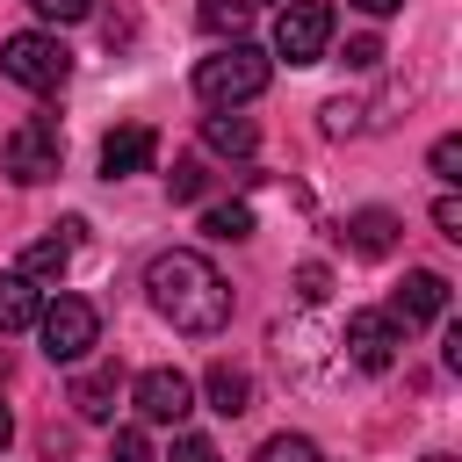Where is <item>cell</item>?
<instances>
[{"instance_id": "cell-21", "label": "cell", "mask_w": 462, "mask_h": 462, "mask_svg": "<svg viewBox=\"0 0 462 462\" xmlns=\"http://www.w3.org/2000/svg\"><path fill=\"white\" fill-rule=\"evenodd\" d=\"M426 166H433V173H440V180L455 188V180H462V137H440V144L426 152Z\"/></svg>"}, {"instance_id": "cell-16", "label": "cell", "mask_w": 462, "mask_h": 462, "mask_svg": "<svg viewBox=\"0 0 462 462\" xmlns=\"http://www.w3.org/2000/svg\"><path fill=\"white\" fill-rule=\"evenodd\" d=\"M65 260H72V245H65V238H36V245L22 253V267H14V274H29V282L43 289V282H58V274H65Z\"/></svg>"}, {"instance_id": "cell-17", "label": "cell", "mask_w": 462, "mask_h": 462, "mask_svg": "<svg viewBox=\"0 0 462 462\" xmlns=\"http://www.w3.org/2000/svg\"><path fill=\"white\" fill-rule=\"evenodd\" d=\"M195 14H202V29H209V36H238V29L253 22V0H202Z\"/></svg>"}, {"instance_id": "cell-14", "label": "cell", "mask_w": 462, "mask_h": 462, "mask_svg": "<svg viewBox=\"0 0 462 462\" xmlns=\"http://www.w3.org/2000/svg\"><path fill=\"white\" fill-rule=\"evenodd\" d=\"M202 397H209V411L238 419V411H253V375H245V368H231V361H217V368L202 375Z\"/></svg>"}, {"instance_id": "cell-28", "label": "cell", "mask_w": 462, "mask_h": 462, "mask_svg": "<svg viewBox=\"0 0 462 462\" xmlns=\"http://www.w3.org/2000/svg\"><path fill=\"white\" fill-rule=\"evenodd\" d=\"M375 58H383V43H375V36H354V43H346V65H361V72H368Z\"/></svg>"}, {"instance_id": "cell-1", "label": "cell", "mask_w": 462, "mask_h": 462, "mask_svg": "<svg viewBox=\"0 0 462 462\" xmlns=\"http://www.w3.org/2000/svg\"><path fill=\"white\" fill-rule=\"evenodd\" d=\"M144 296H152V310H159L173 332L209 339V332H224V325H231V282H224L195 245L159 253V260L144 267Z\"/></svg>"}, {"instance_id": "cell-5", "label": "cell", "mask_w": 462, "mask_h": 462, "mask_svg": "<svg viewBox=\"0 0 462 462\" xmlns=\"http://www.w3.org/2000/svg\"><path fill=\"white\" fill-rule=\"evenodd\" d=\"M0 166H7V180H22V188L51 180V173L65 166V130H58V116H29V123H14Z\"/></svg>"}, {"instance_id": "cell-23", "label": "cell", "mask_w": 462, "mask_h": 462, "mask_svg": "<svg viewBox=\"0 0 462 462\" xmlns=\"http://www.w3.org/2000/svg\"><path fill=\"white\" fill-rule=\"evenodd\" d=\"M29 7H36L43 22H58V29H65V22H87V14H94V0H29Z\"/></svg>"}, {"instance_id": "cell-24", "label": "cell", "mask_w": 462, "mask_h": 462, "mask_svg": "<svg viewBox=\"0 0 462 462\" xmlns=\"http://www.w3.org/2000/svg\"><path fill=\"white\" fill-rule=\"evenodd\" d=\"M116 462H152V440H144V426H116Z\"/></svg>"}, {"instance_id": "cell-18", "label": "cell", "mask_w": 462, "mask_h": 462, "mask_svg": "<svg viewBox=\"0 0 462 462\" xmlns=\"http://www.w3.org/2000/svg\"><path fill=\"white\" fill-rule=\"evenodd\" d=\"M202 231H209V238H245V231H253V209H245V202H209V209H202Z\"/></svg>"}, {"instance_id": "cell-6", "label": "cell", "mask_w": 462, "mask_h": 462, "mask_svg": "<svg viewBox=\"0 0 462 462\" xmlns=\"http://www.w3.org/2000/svg\"><path fill=\"white\" fill-rule=\"evenodd\" d=\"M325 43H332V7L325 0H282V14H274V58L318 65Z\"/></svg>"}, {"instance_id": "cell-10", "label": "cell", "mask_w": 462, "mask_h": 462, "mask_svg": "<svg viewBox=\"0 0 462 462\" xmlns=\"http://www.w3.org/2000/svg\"><path fill=\"white\" fill-rule=\"evenodd\" d=\"M152 159H159V130H152V123H123V130L101 137V173H108V180H130V173H144Z\"/></svg>"}, {"instance_id": "cell-26", "label": "cell", "mask_w": 462, "mask_h": 462, "mask_svg": "<svg viewBox=\"0 0 462 462\" xmlns=\"http://www.w3.org/2000/svg\"><path fill=\"white\" fill-rule=\"evenodd\" d=\"M354 123H361V108H354V101H325V130H332V137H346Z\"/></svg>"}, {"instance_id": "cell-8", "label": "cell", "mask_w": 462, "mask_h": 462, "mask_svg": "<svg viewBox=\"0 0 462 462\" xmlns=\"http://www.w3.org/2000/svg\"><path fill=\"white\" fill-rule=\"evenodd\" d=\"M440 310H448V274H433V267H411V274L397 282V296H390V310H383V318H390L397 332H411V325H433Z\"/></svg>"}, {"instance_id": "cell-3", "label": "cell", "mask_w": 462, "mask_h": 462, "mask_svg": "<svg viewBox=\"0 0 462 462\" xmlns=\"http://www.w3.org/2000/svg\"><path fill=\"white\" fill-rule=\"evenodd\" d=\"M0 72H7L14 87H29V94H58L65 72H72V51H65L51 29H22V36L0 43Z\"/></svg>"}, {"instance_id": "cell-4", "label": "cell", "mask_w": 462, "mask_h": 462, "mask_svg": "<svg viewBox=\"0 0 462 462\" xmlns=\"http://www.w3.org/2000/svg\"><path fill=\"white\" fill-rule=\"evenodd\" d=\"M36 332H43V354H51V361L79 368V361L101 346V310H94L87 296H43V318H36Z\"/></svg>"}, {"instance_id": "cell-15", "label": "cell", "mask_w": 462, "mask_h": 462, "mask_svg": "<svg viewBox=\"0 0 462 462\" xmlns=\"http://www.w3.org/2000/svg\"><path fill=\"white\" fill-rule=\"evenodd\" d=\"M43 318V289L29 274H0V332H29Z\"/></svg>"}, {"instance_id": "cell-13", "label": "cell", "mask_w": 462, "mask_h": 462, "mask_svg": "<svg viewBox=\"0 0 462 462\" xmlns=\"http://www.w3.org/2000/svg\"><path fill=\"white\" fill-rule=\"evenodd\" d=\"M202 144H209V152H224V159H253L260 130H253V116H238V108H217V116H202Z\"/></svg>"}, {"instance_id": "cell-31", "label": "cell", "mask_w": 462, "mask_h": 462, "mask_svg": "<svg viewBox=\"0 0 462 462\" xmlns=\"http://www.w3.org/2000/svg\"><path fill=\"white\" fill-rule=\"evenodd\" d=\"M426 462H455V455H426Z\"/></svg>"}, {"instance_id": "cell-25", "label": "cell", "mask_w": 462, "mask_h": 462, "mask_svg": "<svg viewBox=\"0 0 462 462\" xmlns=\"http://www.w3.org/2000/svg\"><path fill=\"white\" fill-rule=\"evenodd\" d=\"M166 462H224V455H217V440H202V433H180Z\"/></svg>"}, {"instance_id": "cell-29", "label": "cell", "mask_w": 462, "mask_h": 462, "mask_svg": "<svg viewBox=\"0 0 462 462\" xmlns=\"http://www.w3.org/2000/svg\"><path fill=\"white\" fill-rule=\"evenodd\" d=\"M354 7H361V14H397L404 0H354Z\"/></svg>"}, {"instance_id": "cell-12", "label": "cell", "mask_w": 462, "mask_h": 462, "mask_svg": "<svg viewBox=\"0 0 462 462\" xmlns=\"http://www.w3.org/2000/svg\"><path fill=\"white\" fill-rule=\"evenodd\" d=\"M397 238H404L397 209H354V217H346V245H354L361 260H390Z\"/></svg>"}, {"instance_id": "cell-2", "label": "cell", "mask_w": 462, "mask_h": 462, "mask_svg": "<svg viewBox=\"0 0 462 462\" xmlns=\"http://www.w3.org/2000/svg\"><path fill=\"white\" fill-rule=\"evenodd\" d=\"M267 51H253L245 36H231V43H217L202 65H195V94L209 101V108H245V101H260L267 94Z\"/></svg>"}, {"instance_id": "cell-27", "label": "cell", "mask_w": 462, "mask_h": 462, "mask_svg": "<svg viewBox=\"0 0 462 462\" xmlns=\"http://www.w3.org/2000/svg\"><path fill=\"white\" fill-rule=\"evenodd\" d=\"M433 224H440V238H462V202L440 195V202H433Z\"/></svg>"}, {"instance_id": "cell-9", "label": "cell", "mask_w": 462, "mask_h": 462, "mask_svg": "<svg viewBox=\"0 0 462 462\" xmlns=\"http://www.w3.org/2000/svg\"><path fill=\"white\" fill-rule=\"evenodd\" d=\"M339 339H346V361H354V368H368V375H383V368L397 361V346H404V332H397L383 310H354Z\"/></svg>"}, {"instance_id": "cell-20", "label": "cell", "mask_w": 462, "mask_h": 462, "mask_svg": "<svg viewBox=\"0 0 462 462\" xmlns=\"http://www.w3.org/2000/svg\"><path fill=\"white\" fill-rule=\"evenodd\" d=\"M296 296H303V303H325V296H332V267H325V260H303V267H296Z\"/></svg>"}, {"instance_id": "cell-30", "label": "cell", "mask_w": 462, "mask_h": 462, "mask_svg": "<svg viewBox=\"0 0 462 462\" xmlns=\"http://www.w3.org/2000/svg\"><path fill=\"white\" fill-rule=\"evenodd\" d=\"M7 440H14V411L0 404V448H7Z\"/></svg>"}, {"instance_id": "cell-11", "label": "cell", "mask_w": 462, "mask_h": 462, "mask_svg": "<svg viewBox=\"0 0 462 462\" xmlns=\"http://www.w3.org/2000/svg\"><path fill=\"white\" fill-rule=\"evenodd\" d=\"M116 390H123V368L116 361H94L72 375V411L94 419V426H116Z\"/></svg>"}, {"instance_id": "cell-7", "label": "cell", "mask_w": 462, "mask_h": 462, "mask_svg": "<svg viewBox=\"0 0 462 462\" xmlns=\"http://www.w3.org/2000/svg\"><path fill=\"white\" fill-rule=\"evenodd\" d=\"M130 404H137L144 426H180V419L195 411V383H188L180 368H144V375L130 383Z\"/></svg>"}, {"instance_id": "cell-19", "label": "cell", "mask_w": 462, "mask_h": 462, "mask_svg": "<svg viewBox=\"0 0 462 462\" xmlns=\"http://www.w3.org/2000/svg\"><path fill=\"white\" fill-rule=\"evenodd\" d=\"M253 462H318V440H303V433H267V440L253 448Z\"/></svg>"}, {"instance_id": "cell-22", "label": "cell", "mask_w": 462, "mask_h": 462, "mask_svg": "<svg viewBox=\"0 0 462 462\" xmlns=\"http://www.w3.org/2000/svg\"><path fill=\"white\" fill-rule=\"evenodd\" d=\"M166 188H173V202H195V195H202V159H173Z\"/></svg>"}]
</instances>
